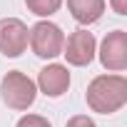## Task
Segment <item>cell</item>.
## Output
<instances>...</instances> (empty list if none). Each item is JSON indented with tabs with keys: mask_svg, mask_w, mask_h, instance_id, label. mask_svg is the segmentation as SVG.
Here are the masks:
<instances>
[{
	"mask_svg": "<svg viewBox=\"0 0 127 127\" xmlns=\"http://www.w3.org/2000/svg\"><path fill=\"white\" fill-rule=\"evenodd\" d=\"M100 62L107 70H115V72L127 67V32L125 30H115L102 40Z\"/></svg>",
	"mask_w": 127,
	"mask_h": 127,
	"instance_id": "5b68a950",
	"label": "cell"
},
{
	"mask_svg": "<svg viewBox=\"0 0 127 127\" xmlns=\"http://www.w3.org/2000/svg\"><path fill=\"white\" fill-rule=\"evenodd\" d=\"M67 57V62L70 65H77V67H82V65H90L92 62V57H95V37H92V32H87V30H75L70 37H67V45L62 47Z\"/></svg>",
	"mask_w": 127,
	"mask_h": 127,
	"instance_id": "8992f818",
	"label": "cell"
},
{
	"mask_svg": "<svg viewBox=\"0 0 127 127\" xmlns=\"http://www.w3.org/2000/svg\"><path fill=\"white\" fill-rule=\"evenodd\" d=\"M67 8L72 13V18L82 25L97 23L105 13V0H67Z\"/></svg>",
	"mask_w": 127,
	"mask_h": 127,
	"instance_id": "ba28073f",
	"label": "cell"
},
{
	"mask_svg": "<svg viewBox=\"0 0 127 127\" xmlns=\"http://www.w3.org/2000/svg\"><path fill=\"white\" fill-rule=\"evenodd\" d=\"M37 85H40V90L47 97H60L70 87V72H67L65 65H57V62H55V65H47V67L40 70Z\"/></svg>",
	"mask_w": 127,
	"mask_h": 127,
	"instance_id": "52a82bcc",
	"label": "cell"
},
{
	"mask_svg": "<svg viewBox=\"0 0 127 127\" xmlns=\"http://www.w3.org/2000/svg\"><path fill=\"white\" fill-rule=\"evenodd\" d=\"M25 5H28L30 13H35L40 18H47V15H52V13L60 10L62 0H25Z\"/></svg>",
	"mask_w": 127,
	"mask_h": 127,
	"instance_id": "9c48e42d",
	"label": "cell"
},
{
	"mask_svg": "<svg viewBox=\"0 0 127 127\" xmlns=\"http://www.w3.org/2000/svg\"><path fill=\"white\" fill-rule=\"evenodd\" d=\"M127 102V80L122 75H100L87 87V105L100 115H112Z\"/></svg>",
	"mask_w": 127,
	"mask_h": 127,
	"instance_id": "6da1fadb",
	"label": "cell"
},
{
	"mask_svg": "<svg viewBox=\"0 0 127 127\" xmlns=\"http://www.w3.org/2000/svg\"><path fill=\"white\" fill-rule=\"evenodd\" d=\"M65 127H97V125H95V122H92L87 115H77V117H72V120H70Z\"/></svg>",
	"mask_w": 127,
	"mask_h": 127,
	"instance_id": "8fae6325",
	"label": "cell"
},
{
	"mask_svg": "<svg viewBox=\"0 0 127 127\" xmlns=\"http://www.w3.org/2000/svg\"><path fill=\"white\" fill-rule=\"evenodd\" d=\"M112 8L117 15H125L127 13V0H112Z\"/></svg>",
	"mask_w": 127,
	"mask_h": 127,
	"instance_id": "7c38bea8",
	"label": "cell"
},
{
	"mask_svg": "<svg viewBox=\"0 0 127 127\" xmlns=\"http://www.w3.org/2000/svg\"><path fill=\"white\" fill-rule=\"evenodd\" d=\"M28 40H30V32L23 20H18V18L0 20V52L3 55L18 57L20 52H25Z\"/></svg>",
	"mask_w": 127,
	"mask_h": 127,
	"instance_id": "277c9868",
	"label": "cell"
},
{
	"mask_svg": "<svg viewBox=\"0 0 127 127\" xmlns=\"http://www.w3.org/2000/svg\"><path fill=\"white\" fill-rule=\"evenodd\" d=\"M28 42L37 57H57L62 52V47H65V35L55 23L40 20L37 25H32Z\"/></svg>",
	"mask_w": 127,
	"mask_h": 127,
	"instance_id": "3957f363",
	"label": "cell"
},
{
	"mask_svg": "<svg viewBox=\"0 0 127 127\" xmlns=\"http://www.w3.org/2000/svg\"><path fill=\"white\" fill-rule=\"evenodd\" d=\"M18 127H50V122L40 115H25V117H20Z\"/></svg>",
	"mask_w": 127,
	"mask_h": 127,
	"instance_id": "30bf717a",
	"label": "cell"
},
{
	"mask_svg": "<svg viewBox=\"0 0 127 127\" xmlns=\"http://www.w3.org/2000/svg\"><path fill=\"white\" fill-rule=\"evenodd\" d=\"M0 92H3L5 105L13 107V110H28L35 102V95H37L35 82L28 75L18 72V70H13V72H8L3 77V82H0Z\"/></svg>",
	"mask_w": 127,
	"mask_h": 127,
	"instance_id": "7a4b0ae2",
	"label": "cell"
}]
</instances>
